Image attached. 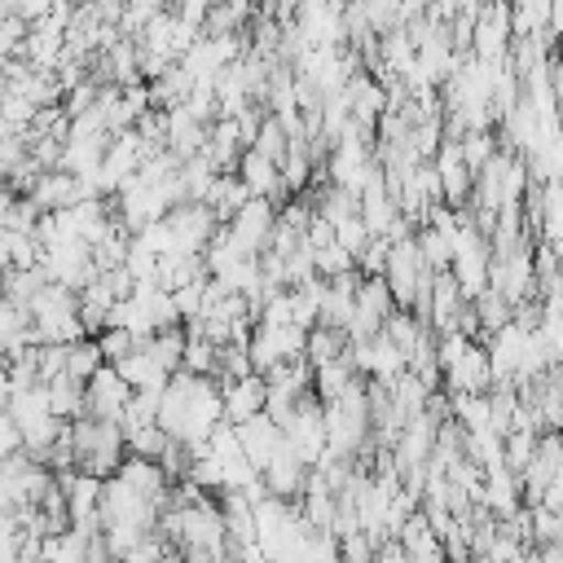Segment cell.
<instances>
[{"instance_id":"obj_1","label":"cell","mask_w":563,"mask_h":563,"mask_svg":"<svg viewBox=\"0 0 563 563\" xmlns=\"http://www.w3.org/2000/svg\"><path fill=\"white\" fill-rule=\"evenodd\" d=\"M277 216H282V202L255 194L233 220H224V229H229V238H233V246H238L242 255H260V251L268 246V238H273Z\"/></svg>"},{"instance_id":"obj_2","label":"cell","mask_w":563,"mask_h":563,"mask_svg":"<svg viewBox=\"0 0 563 563\" xmlns=\"http://www.w3.org/2000/svg\"><path fill=\"white\" fill-rule=\"evenodd\" d=\"M396 308H400V303H396V290H391L387 273H374V277L361 273V286H356V317H352L347 334H352V339H369V334H378Z\"/></svg>"},{"instance_id":"obj_3","label":"cell","mask_w":563,"mask_h":563,"mask_svg":"<svg viewBox=\"0 0 563 563\" xmlns=\"http://www.w3.org/2000/svg\"><path fill=\"white\" fill-rule=\"evenodd\" d=\"M493 383H497V374H493V356H488L484 339H471L457 352V361L444 369V387L449 391H488Z\"/></svg>"},{"instance_id":"obj_4","label":"cell","mask_w":563,"mask_h":563,"mask_svg":"<svg viewBox=\"0 0 563 563\" xmlns=\"http://www.w3.org/2000/svg\"><path fill=\"white\" fill-rule=\"evenodd\" d=\"M260 475H264L268 493H277V497H299V493L308 488V479H312V462H308L290 440H282L277 453L268 457V466H264Z\"/></svg>"},{"instance_id":"obj_5","label":"cell","mask_w":563,"mask_h":563,"mask_svg":"<svg viewBox=\"0 0 563 563\" xmlns=\"http://www.w3.org/2000/svg\"><path fill=\"white\" fill-rule=\"evenodd\" d=\"M132 383L119 374V365H101L92 378H88V413H97V418H119L123 422V409H128V400H132Z\"/></svg>"},{"instance_id":"obj_6","label":"cell","mask_w":563,"mask_h":563,"mask_svg":"<svg viewBox=\"0 0 563 563\" xmlns=\"http://www.w3.org/2000/svg\"><path fill=\"white\" fill-rule=\"evenodd\" d=\"M31 198H35L44 211H66V207H75L79 198H88V185H84V176L66 172V167H48V172L35 180Z\"/></svg>"},{"instance_id":"obj_7","label":"cell","mask_w":563,"mask_h":563,"mask_svg":"<svg viewBox=\"0 0 563 563\" xmlns=\"http://www.w3.org/2000/svg\"><path fill=\"white\" fill-rule=\"evenodd\" d=\"M264 409H268V378L260 369L246 374V378L224 383V418L229 422H246V418H255Z\"/></svg>"},{"instance_id":"obj_8","label":"cell","mask_w":563,"mask_h":563,"mask_svg":"<svg viewBox=\"0 0 563 563\" xmlns=\"http://www.w3.org/2000/svg\"><path fill=\"white\" fill-rule=\"evenodd\" d=\"M238 172H242V180L251 185V194H264V198H277V202H286V198H290L286 176H282V163H273V158H268V154H260L255 145L242 154Z\"/></svg>"},{"instance_id":"obj_9","label":"cell","mask_w":563,"mask_h":563,"mask_svg":"<svg viewBox=\"0 0 563 563\" xmlns=\"http://www.w3.org/2000/svg\"><path fill=\"white\" fill-rule=\"evenodd\" d=\"M251 198H255V194H251V185H246V180H242V172L233 167V172H216V180H211V189H207V198H202V202H211V211H216L220 220H233Z\"/></svg>"},{"instance_id":"obj_10","label":"cell","mask_w":563,"mask_h":563,"mask_svg":"<svg viewBox=\"0 0 563 563\" xmlns=\"http://www.w3.org/2000/svg\"><path fill=\"white\" fill-rule=\"evenodd\" d=\"M119 374H123L132 387H145V391H163V387H167V378H172V374L154 361V352H150L145 343H141L132 356H123V361H119Z\"/></svg>"},{"instance_id":"obj_11","label":"cell","mask_w":563,"mask_h":563,"mask_svg":"<svg viewBox=\"0 0 563 563\" xmlns=\"http://www.w3.org/2000/svg\"><path fill=\"white\" fill-rule=\"evenodd\" d=\"M185 343H189V325L180 321V325H163V330H154L150 339H145V347L154 352V361L167 369V374H176L180 365H185Z\"/></svg>"},{"instance_id":"obj_12","label":"cell","mask_w":563,"mask_h":563,"mask_svg":"<svg viewBox=\"0 0 563 563\" xmlns=\"http://www.w3.org/2000/svg\"><path fill=\"white\" fill-rule=\"evenodd\" d=\"M0 255H4V264H13V268H35V264L44 260V242H40L31 229H4V233H0Z\"/></svg>"},{"instance_id":"obj_13","label":"cell","mask_w":563,"mask_h":563,"mask_svg":"<svg viewBox=\"0 0 563 563\" xmlns=\"http://www.w3.org/2000/svg\"><path fill=\"white\" fill-rule=\"evenodd\" d=\"M101 365H106V356H101V343H97V334H84V339L66 343V374H70V378L88 383V378H92Z\"/></svg>"},{"instance_id":"obj_14","label":"cell","mask_w":563,"mask_h":563,"mask_svg":"<svg viewBox=\"0 0 563 563\" xmlns=\"http://www.w3.org/2000/svg\"><path fill=\"white\" fill-rule=\"evenodd\" d=\"M515 35H541L554 22V0H510Z\"/></svg>"},{"instance_id":"obj_15","label":"cell","mask_w":563,"mask_h":563,"mask_svg":"<svg viewBox=\"0 0 563 563\" xmlns=\"http://www.w3.org/2000/svg\"><path fill=\"white\" fill-rule=\"evenodd\" d=\"M97 343H101V356H106L110 365H119V361H123V356H132V352H136L145 339H141L132 325H123V321H110V325L97 334Z\"/></svg>"},{"instance_id":"obj_16","label":"cell","mask_w":563,"mask_h":563,"mask_svg":"<svg viewBox=\"0 0 563 563\" xmlns=\"http://www.w3.org/2000/svg\"><path fill=\"white\" fill-rule=\"evenodd\" d=\"M172 440H176V435H172L163 422H145V427L128 431V453H141V457H163Z\"/></svg>"},{"instance_id":"obj_17","label":"cell","mask_w":563,"mask_h":563,"mask_svg":"<svg viewBox=\"0 0 563 563\" xmlns=\"http://www.w3.org/2000/svg\"><path fill=\"white\" fill-rule=\"evenodd\" d=\"M207 282H211V277H198V282H185V286L172 290V295H176V308H180L185 321L202 317V308H207Z\"/></svg>"},{"instance_id":"obj_18","label":"cell","mask_w":563,"mask_h":563,"mask_svg":"<svg viewBox=\"0 0 563 563\" xmlns=\"http://www.w3.org/2000/svg\"><path fill=\"white\" fill-rule=\"evenodd\" d=\"M334 238H339V242H343L352 255H361V251L369 246V238H374V233H369L365 216L356 211V216H347V220H339V224H334Z\"/></svg>"},{"instance_id":"obj_19","label":"cell","mask_w":563,"mask_h":563,"mask_svg":"<svg viewBox=\"0 0 563 563\" xmlns=\"http://www.w3.org/2000/svg\"><path fill=\"white\" fill-rule=\"evenodd\" d=\"M26 449V435H22V422L4 409L0 413V457H9V453H22Z\"/></svg>"}]
</instances>
